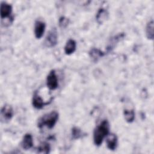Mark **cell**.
Instances as JSON below:
<instances>
[{"mask_svg":"<svg viewBox=\"0 0 154 154\" xmlns=\"http://www.w3.org/2000/svg\"><path fill=\"white\" fill-rule=\"evenodd\" d=\"M71 134H72V138L75 140L80 138L82 135V132L81 130L79 128H78V127H73L72 129Z\"/></svg>","mask_w":154,"mask_h":154,"instance_id":"obj_18","label":"cell"},{"mask_svg":"<svg viewBox=\"0 0 154 154\" xmlns=\"http://www.w3.org/2000/svg\"><path fill=\"white\" fill-rule=\"evenodd\" d=\"M69 23V19L64 16H61L60 17L58 20V24L60 28H66Z\"/></svg>","mask_w":154,"mask_h":154,"instance_id":"obj_19","label":"cell"},{"mask_svg":"<svg viewBox=\"0 0 154 154\" xmlns=\"http://www.w3.org/2000/svg\"><path fill=\"white\" fill-rule=\"evenodd\" d=\"M109 124L108 120H102L94 129L93 132V142L96 146H100L104 138L109 134Z\"/></svg>","mask_w":154,"mask_h":154,"instance_id":"obj_1","label":"cell"},{"mask_svg":"<svg viewBox=\"0 0 154 154\" xmlns=\"http://www.w3.org/2000/svg\"><path fill=\"white\" fill-rule=\"evenodd\" d=\"M58 117L59 114L58 112L55 111L46 114L38 119L37 127L40 129H42L43 127H46L48 129H52L57 123Z\"/></svg>","mask_w":154,"mask_h":154,"instance_id":"obj_2","label":"cell"},{"mask_svg":"<svg viewBox=\"0 0 154 154\" xmlns=\"http://www.w3.org/2000/svg\"><path fill=\"white\" fill-rule=\"evenodd\" d=\"M105 53L98 48H92L89 51L90 57L94 61H97L100 58L104 56Z\"/></svg>","mask_w":154,"mask_h":154,"instance_id":"obj_14","label":"cell"},{"mask_svg":"<svg viewBox=\"0 0 154 154\" xmlns=\"http://www.w3.org/2000/svg\"><path fill=\"white\" fill-rule=\"evenodd\" d=\"M51 150V146L47 142H43L40 144L37 149V152L38 153H49Z\"/></svg>","mask_w":154,"mask_h":154,"instance_id":"obj_17","label":"cell"},{"mask_svg":"<svg viewBox=\"0 0 154 154\" xmlns=\"http://www.w3.org/2000/svg\"><path fill=\"white\" fill-rule=\"evenodd\" d=\"M46 24L42 20H36L34 24V35L36 38H40L44 34Z\"/></svg>","mask_w":154,"mask_h":154,"instance_id":"obj_7","label":"cell"},{"mask_svg":"<svg viewBox=\"0 0 154 154\" xmlns=\"http://www.w3.org/2000/svg\"><path fill=\"white\" fill-rule=\"evenodd\" d=\"M46 85L50 90H54L58 87V79L54 70L49 72L46 78Z\"/></svg>","mask_w":154,"mask_h":154,"instance_id":"obj_4","label":"cell"},{"mask_svg":"<svg viewBox=\"0 0 154 154\" xmlns=\"http://www.w3.org/2000/svg\"><path fill=\"white\" fill-rule=\"evenodd\" d=\"M153 20H150L146 25V35L148 39L153 40L154 37V31H153Z\"/></svg>","mask_w":154,"mask_h":154,"instance_id":"obj_15","label":"cell"},{"mask_svg":"<svg viewBox=\"0 0 154 154\" xmlns=\"http://www.w3.org/2000/svg\"><path fill=\"white\" fill-rule=\"evenodd\" d=\"M21 147L24 150H29L33 146V139L32 136L31 134H26L20 143Z\"/></svg>","mask_w":154,"mask_h":154,"instance_id":"obj_10","label":"cell"},{"mask_svg":"<svg viewBox=\"0 0 154 154\" xmlns=\"http://www.w3.org/2000/svg\"><path fill=\"white\" fill-rule=\"evenodd\" d=\"M50 102L51 101H44L43 99L37 93V92H35V93L33 95L32 99V104L33 106L36 109H42L44 106L49 104Z\"/></svg>","mask_w":154,"mask_h":154,"instance_id":"obj_9","label":"cell"},{"mask_svg":"<svg viewBox=\"0 0 154 154\" xmlns=\"http://www.w3.org/2000/svg\"><path fill=\"white\" fill-rule=\"evenodd\" d=\"M12 6L11 4L6 2H2L1 3V17L2 19H6V18H13V17H10V16L12 13Z\"/></svg>","mask_w":154,"mask_h":154,"instance_id":"obj_6","label":"cell"},{"mask_svg":"<svg viewBox=\"0 0 154 154\" xmlns=\"http://www.w3.org/2000/svg\"><path fill=\"white\" fill-rule=\"evenodd\" d=\"M108 17V12L106 10L103 8L99 9L96 13V19L99 24H102Z\"/></svg>","mask_w":154,"mask_h":154,"instance_id":"obj_12","label":"cell"},{"mask_svg":"<svg viewBox=\"0 0 154 154\" xmlns=\"http://www.w3.org/2000/svg\"><path fill=\"white\" fill-rule=\"evenodd\" d=\"M58 42V34L55 28H52L46 35L45 40V45L46 47L51 48L55 46Z\"/></svg>","mask_w":154,"mask_h":154,"instance_id":"obj_3","label":"cell"},{"mask_svg":"<svg viewBox=\"0 0 154 154\" xmlns=\"http://www.w3.org/2000/svg\"><path fill=\"white\" fill-rule=\"evenodd\" d=\"M125 36V34L124 33H120V34L115 35L114 37H112L110 39V42L108 43V45L106 47L107 52L111 51L114 49L115 46L116 45L117 43H118L121 39L123 38Z\"/></svg>","mask_w":154,"mask_h":154,"instance_id":"obj_11","label":"cell"},{"mask_svg":"<svg viewBox=\"0 0 154 154\" xmlns=\"http://www.w3.org/2000/svg\"><path fill=\"white\" fill-rule=\"evenodd\" d=\"M13 116V109L11 105L5 104L1 110V121L7 122L11 119Z\"/></svg>","mask_w":154,"mask_h":154,"instance_id":"obj_5","label":"cell"},{"mask_svg":"<svg viewBox=\"0 0 154 154\" xmlns=\"http://www.w3.org/2000/svg\"><path fill=\"white\" fill-rule=\"evenodd\" d=\"M123 115L125 120L128 123H132L134 122L135 119V112L134 109H124Z\"/></svg>","mask_w":154,"mask_h":154,"instance_id":"obj_16","label":"cell"},{"mask_svg":"<svg viewBox=\"0 0 154 154\" xmlns=\"http://www.w3.org/2000/svg\"><path fill=\"white\" fill-rule=\"evenodd\" d=\"M76 49V43L73 39H69L66 42L64 46V52L66 55L72 54Z\"/></svg>","mask_w":154,"mask_h":154,"instance_id":"obj_13","label":"cell"},{"mask_svg":"<svg viewBox=\"0 0 154 154\" xmlns=\"http://www.w3.org/2000/svg\"><path fill=\"white\" fill-rule=\"evenodd\" d=\"M106 143L108 149L111 150H116L118 144L117 135L113 133H109L106 137Z\"/></svg>","mask_w":154,"mask_h":154,"instance_id":"obj_8","label":"cell"}]
</instances>
